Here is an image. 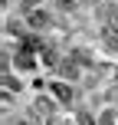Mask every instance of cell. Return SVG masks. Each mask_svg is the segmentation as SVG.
Instances as JSON below:
<instances>
[{"label":"cell","mask_w":118,"mask_h":125,"mask_svg":"<svg viewBox=\"0 0 118 125\" xmlns=\"http://www.w3.org/2000/svg\"><path fill=\"white\" fill-rule=\"evenodd\" d=\"M53 92H56V99L62 102V105H66V102H69V99H72V92H69V89H66V86H59V82H53Z\"/></svg>","instance_id":"2"},{"label":"cell","mask_w":118,"mask_h":125,"mask_svg":"<svg viewBox=\"0 0 118 125\" xmlns=\"http://www.w3.org/2000/svg\"><path fill=\"white\" fill-rule=\"evenodd\" d=\"M99 125H115V109L102 112V115H99Z\"/></svg>","instance_id":"4"},{"label":"cell","mask_w":118,"mask_h":125,"mask_svg":"<svg viewBox=\"0 0 118 125\" xmlns=\"http://www.w3.org/2000/svg\"><path fill=\"white\" fill-rule=\"evenodd\" d=\"M36 115H49L53 112V99H36V109H33Z\"/></svg>","instance_id":"3"},{"label":"cell","mask_w":118,"mask_h":125,"mask_svg":"<svg viewBox=\"0 0 118 125\" xmlns=\"http://www.w3.org/2000/svg\"><path fill=\"white\" fill-rule=\"evenodd\" d=\"M33 66H36V56H33L30 50H23V53H17V69H23V73H30Z\"/></svg>","instance_id":"1"}]
</instances>
